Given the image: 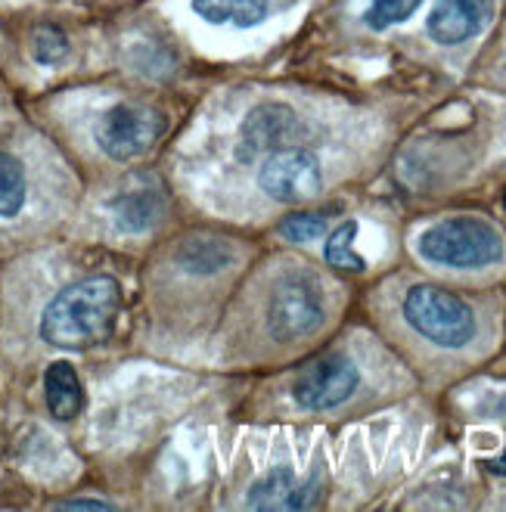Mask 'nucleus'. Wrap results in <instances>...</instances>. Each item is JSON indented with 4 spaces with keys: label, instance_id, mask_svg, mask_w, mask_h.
Here are the masks:
<instances>
[{
    "label": "nucleus",
    "instance_id": "nucleus-1",
    "mask_svg": "<svg viewBox=\"0 0 506 512\" xmlns=\"http://www.w3.org/2000/svg\"><path fill=\"white\" fill-rule=\"evenodd\" d=\"M122 311V289L112 277H87L59 292L44 317L41 339L56 348H91L109 339Z\"/></svg>",
    "mask_w": 506,
    "mask_h": 512
},
{
    "label": "nucleus",
    "instance_id": "nucleus-2",
    "mask_svg": "<svg viewBox=\"0 0 506 512\" xmlns=\"http://www.w3.org/2000/svg\"><path fill=\"white\" fill-rule=\"evenodd\" d=\"M416 252L441 267H488L503 258V236L482 218H451L423 230Z\"/></svg>",
    "mask_w": 506,
    "mask_h": 512
},
{
    "label": "nucleus",
    "instance_id": "nucleus-3",
    "mask_svg": "<svg viewBox=\"0 0 506 512\" xmlns=\"http://www.w3.org/2000/svg\"><path fill=\"white\" fill-rule=\"evenodd\" d=\"M404 317L423 339L451 351L469 345L479 333V323H475V314L466 301L429 283L413 286L404 295Z\"/></svg>",
    "mask_w": 506,
    "mask_h": 512
},
{
    "label": "nucleus",
    "instance_id": "nucleus-4",
    "mask_svg": "<svg viewBox=\"0 0 506 512\" xmlns=\"http://www.w3.org/2000/svg\"><path fill=\"white\" fill-rule=\"evenodd\" d=\"M165 131L162 112L150 106H134V103H118L100 115L94 128V137L100 149L115 162H131L143 156Z\"/></svg>",
    "mask_w": 506,
    "mask_h": 512
},
{
    "label": "nucleus",
    "instance_id": "nucleus-5",
    "mask_svg": "<svg viewBox=\"0 0 506 512\" xmlns=\"http://www.w3.org/2000/svg\"><path fill=\"white\" fill-rule=\"evenodd\" d=\"M323 323V298L308 274H286L267 301V329L280 342L308 336Z\"/></svg>",
    "mask_w": 506,
    "mask_h": 512
},
{
    "label": "nucleus",
    "instance_id": "nucleus-6",
    "mask_svg": "<svg viewBox=\"0 0 506 512\" xmlns=\"http://www.w3.org/2000/svg\"><path fill=\"white\" fill-rule=\"evenodd\" d=\"M258 184L274 202L292 205L314 199L323 187L320 162L308 149H277V153L264 159Z\"/></svg>",
    "mask_w": 506,
    "mask_h": 512
},
{
    "label": "nucleus",
    "instance_id": "nucleus-7",
    "mask_svg": "<svg viewBox=\"0 0 506 512\" xmlns=\"http://www.w3.org/2000/svg\"><path fill=\"white\" fill-rule=\"evenodd\" d=\"M361 376H357V367L342 354H330L320 357L314 364H308L292 382V398L305 410H333L339 404H345Z\"/></svg>",
    "mask_w": 506,
    "mask_h": 512
},
{
    "label": "nucleus",
    "instance_id": "nucleus-8",
    "mask_svg": "<svg viewBox=\"0 0 506 512\" xmlns=\"http://www.w3.org/2000/svg\"><path fill=\"white\" fill-rule=\"evenodd\" d=\"M488 13L491 0H435L426 28L438 44L454 47L479 35Z\"/></svg>",
    "mask_w": 506,
    "mask_h": 512
},
{
    "label": "nucleus",
    "instance_id": "nucleus-9",
    "mask_svg": "<svg viewBox=\"0 0 506 512\" xmlns=\"http://www.w3.org/2000/svg\"><path fill=\"white\" fill-rule=\"evenodd\" d=\"M295 131H299V118L283 103L255 106L243 122V140L249 149H277L289 143Z\"/></svg>",
    "mask_w": 506,
    "mask_h": 512
},
{
    "label": "nucleus",
    "instance_id": "nucleus-10",
    "mask_svg": "<svg viewBox=\"0 0 506 512\" xmlns=\"http://www.w3.org/2000/svg\"><path fill=\"white\" fill-rule=\"evenodd\" d=\"M311 494H314V485H299L295 475L286 466H280L252 488L249 506L252 509H305L314 503Z\"/></svg>",
    "mask_w": 506,
    "mask_h": 512
},
{
    "label": "nucleus",
    "instance_id": "nucleus-11",
    "mask_svg": "<svg viewBox=\"0 0 506 512\" xmlns=\"http://www.w3.org/2000/svg\"><path fill=\"white\" fill-rule=\"evenodd\" d=\"M44 395H47V407L56 419H75L84 407V391H81V379L75 373L72 364L66 360H56V364L47 367L44 373Z\"/></svg>",
    "mask_w": 506,
    "mask_h": 512
},
{
    "label": "nucleus",
    "instance_id": "nucleus-12",
    "mask_svg": "<svg viewBox=\"0 0 506 512\" xmlns=\"http://www.w3.org/2000/svg\"><path fill=\"white\" fill-rule=\"evenodd\" d=\"M112 212L122 230H150L162 215V196L159 190H128L112 202Z\"/></svg>",
    "mask_w": 506,
    "mask_h": 512
},
{
    "label": "nucleus",
    "instance_id": "nucleus-13",
    "mask_svg": "<svg viewBox=\"0 0 506 512\" xmlns=\"http://www.w3.org/2000/svg\"><path fill=\"white\" fill-rule=\"evenodd\" d=\"M193 10L215 25L252 28L267 16V0H193Z\"/></svg>",
    "mask_w": 506,
    "mask_h": 512
},
{
    "label": "nucleus",
    "instance_id": "nucleus-14",
    "mask_svg": "<svg viewBox=\"0 0 506 512\" xmlns=\"http://www.w3.org/2000/svg\"><path fill=\"white\" fill-rule=\"evenodd\" d=\"M25 193H28V184H25L22 165L0 149V218H16L25 205Z\"/></svg>",
    "mask_w": 506,
    "mask_h": 512
},
{
    "label": "nucleus",
    "instance_id": "nucleus-15",
    "mask_svg": "<svg viewBox=\"0 0 506 512\" xmlns=\"http://www.w3.org/2000/svg\"><path fill=\"white\" fill-rule=\"evenodd\" d=\"M354 239H357V221L339 224V227L330 233V239H326L323 255H326V261H330L333 267L351 270V274H361V270L367 267V261L354 252Z\"/></svg>",
    "mask_w": 506,
    "mask_h": 512
},
{
    "label": "nucleus",
    "instance_id": "nucleus-16",
    "mask_svg": "<svg viewBox=\"0 0 506 512\" xmlns=\"http://www.w3.org/2000/svg\"><path fill=\"white\" fill-rule=\"evenodd\" d=\"M420 4L423 0H373L370 10L364 13V22L370 28H376V32H382V28L398 25L407 16H413L416 10H420Z\"/></svg>",
    "mask_w": 506,
    "mask_h": 512
},
{
    "label": "nucleus",
    "instance_id": "nucleus-17",
    "mask_svg": "<svg viewBox=\"0 0 506 512\" xmlns=\"http://www.w3.org/2000/svg\"><path fill=\"white\" fill-rule=\"evenodd\" d=\"M230 258L233 252L224 243H193L184 249V264L193 274H212V270H221Z\"/></svg>",
    "mask_w": 506,
    "mask_h": 512
},
{
    "label": "nucleus",
    "instance_id": "nucleus-18",
    "mask_svg": "<svg viewBox=\"0 0 506 512\" xmlns=\"http://www.w3.org/2000/svg\"><path fill=\"white\" fill-rule=\"evenodd\" d=\"M69 53V41L66 35L59 32L56 25H41L35 38H32V56L38 59L41 66H56L59 59H66Z\"/></svg>",
    "mask_w": 506,
    "mask_h": 512
},
{
    "label": "nucleus",
    "instance_id": "nucleus-19",
    "mask_svg": "<svg viewBox=\"0 0 506 512\" xmlns=\"http://www.w3.org/2000/svg\"><path fill=\"white\" fill-rule=\"evenodd\" d=\"M280 233L289 236L292 243H314L317 236L326 233V218H323V215H311V212L289 215V218L280 224Z\"/></svg>",
    "mask_w": 506,
    "mask_h": 512
},
{
    "label": "nucleus",
    "instance_id": "nucleus-20",
    "mask_svg": "<svg viewBox=\"0 0 506 512\" xmlns=\"http://www.w3.org/2000/svg\"><path fill=\"white\" fill-rule=\"evenodd\" d=\"M66 509H112V503L106 500H66Z\"/></svg>",
    "mask_w": 506,
    "mask_h": 512
},
{
    "label": "nucleus",
    "instance_id": "nucleus-21",
    "mask_svg": "<svg viewBox=\"0 0 506 512\" xmlns=\"http://www.w3.org/2000/svg\"><path fill=\"white\" fill-rule=\"evenodd\" d=\"M488 469H491L494 475H503V478H506V450H503V457H497V460L488 463Z\"/></svg>",
    "mask_w": 506,
    "mask_h": 512
},
{
    "label": "nucleus",
    "instance_id": "nucleus-22",
    "mask_svg": "<svg viewBox=\"0 0 506 512\" xmlns=\"http://www.w3.org/2000/svg\"><path fill=\"white\" fill-rule=\"evenodd\" d=\"M503 208H506V196H503Z\"/></svg>",
    "mask_w": 506,
    "mask_h": 512
}]
</instances>
